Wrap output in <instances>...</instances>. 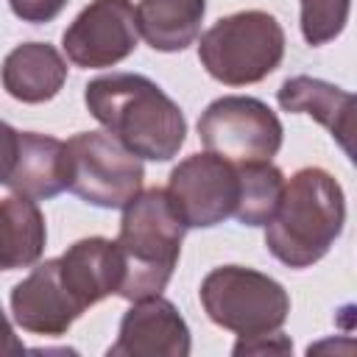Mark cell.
I'll use <instances>...</instances> for the list:
<instances>
[{"label":"cell","instance_id":"6da1fadb","mask_svg":"<svg viewBox=\"0 0 357 357\" xmlns=\"http://www.w3.org/2000/svg\"><path fill=\"white\" fill-rule=\"evenodd\" d=\"M86 112L134 156L170 162L187 139L181 106L142 73H106L84 86Z\"/></svg>","mask_w":357,"mask_h":357},{"label":"cell","instance_id":"7a4b0ae2","mask_svg":"<svg viewBox=\"0 0 357 357\" xmlns=\"http://www.w3.org/2000/svg\"><path fill=\"white\" fill-rule=\"evenodd\" d=\"M346 223V195L324 167H301L284 178L276 212L262 226L268 251L287 268H310L329 254Z\"/></svg>","mask_w":357,"mask_h":357},{"label":"cell","instance_id":"3957f363","mask_svg":"<svg viewBox=\"0 0 357 357\" xmlns=\"http://www.w3.org/2000/svg\"><path fill=\"white\" fill-rule=\"evenodd\" d=\"M184 231L187 226L162 187L139 190L123 206L120 234L114 240L123 257V284L117 296L126 301L159 296L178 265Z\"/></svg>","mask_w":357,"mask_h":357},{"label":"cell","instance_id":"277c9868","mask_svg":"<svg viewBox=\"0 0 357 357\" xmlns=\"http://www.w3.org/2000/svg\"><path fill=\"white\" fill-rule=\"evenodd\" d=\"M284 59V28L262 11H234L212 22L198 39L201 67L226 86H248L268 78Z\"/></svg>","mask_w":357,"mask_h":357},{"label":"cell","instance_id":"5b68a950","mask_svg":"<svg viewBox=\"0 0 357 357\" xmlns=\"http://www.w3.org/2000/svg\"><path fill=\"white\" fill-rule=\"evenodd\" d=\"M198 298L206 318L237 337L276 332L290 315L284 284L245 265L212 268L201 282Z\"/></svg>","mask_w":357,"mask_h":357},{"label":"cell","instance_id":"8992f818","mask_svg":"<svg viewBox=\"0 0 357 357\" xmlns=\"http://www.w3.org/2000/svg\"><path fill=\"white\" fill-rule=\"evenodd\" d=\"M67 190L98 209H123L145 181L142 159L109 131H78L64 142Z\"/></svg>","mask_w":357,"mask_h":357},{"label":"cell","instance_id":"52a82bcc","mask_svg":"<svg viewBox=\"0 0 357 357\" xmlns=\"http://www.w3.org/2000/svg\"><path fill=\"white\" fill-rule=\"evenodd\" d=\"M198 137L206 151L229 162H271L282 148L284 128L265 100L223 95L201 112Z\"/></svg>","mask_w":357,"mask_h":357},{"label":"cell","instance_id":"ba28073f","mask_svg":"<svg viewBox=\"0 0 357 357\" xmlns=\"http://www.w3.org/2000/svg\"><path fill=\"white\" fill-rule=\"evenodd\" d=\"M165 192L187 229H212L234 218L240 198L237 162L212 151L192 153L170 170Z\"/></svg>","mask_w":357,"mask_h":357},{"label":"cell","instance_id":"9c48e42d","mask_svg":"<svg viewBox=\"0 0 357 357\" xmlns=\"http://www.w3.org/2000/svg\"><path fill=\"white\" fill-rule=\"evenodd\" d=\"M139 42L131 0H89L67 25L61 47L75 67L103 70L126 61Z\"/></svg>","mask_w":357,"mask_h":357},{"label":"cell","instance_id":"30bf717a","mask_svg":"<svg viewBox=\"0 0 357 357\" xmlns=\"http://www.w3.org/2000/svg\"><path fill=\"white\" fill-rule=\"evenodd\" d=\"M8 304L14 324L22 332L42 337L64 335L86 312L67 290L59 271V257L31 265V273L11 287Z\"/></svg>","mask_w":357,"mask_h":357},{"label":"cell","instance_id":"8fae6325","mask_svg":"<svg viewBox=\"0 0 357 357\" xmlns=\"http://www.w3.org/2000/svg\"><path fill=\"white\" fill-rule=\"evenodd\" d=\"M192 349L190 326L178 307L159 296L131 301L120 318L117 340L109 346V357H187Z\"/></svg>","mask_w":357,"mask_h":357},{"label":"cell","instance_id":"7c38bea8","mask_svg":"<svg viewBox=\"0 0 357 357\" xmlns=\"http://www.w3.org/2000/svg\"><path fill=\"white\" fill-rule=\"evenodd\" d=\"M59 271L75 301L89 310L123 284V257L109 237H81L59 257Z\"/></svg>","mask_w":357,"mask_h":357},{"label":"cell","instance_id":"4fadbf2b","mask_svg":"<svg viewBox=\"0 0 357 357\" xmlns=\"http://www.w3.org/2000/svg\"><path fill=\"white\" fill-rule=\"evenodd\" d=\"M276 100L284 112L310 114L340 142L346 156L354 153V95L349 89L335 86L324 78L293 75L276 89Z\"/></svg>","mask_w":357,"mask_h":357},{"label":"cell","instance_id":"5bb4252c","mask_svg":"<svg viewBox=\"0 0 357 357\" xmlns=\"http://www.w3.org/2000/svg\"><path fill=\"white\" fill-rule=\"evenodd\" d=\"M3 89L20 103L53 100L67 81L64 56L47 42H22L3 59Z\"/></svg>","mask_w":357,"mask_h":357},{"label":"cell","instance_id":"9a60e30c","mask_svg":"<svg viewBox=\"0 0 357 357\" xmlns=\"http://www.w3.org/2000/svg\"><path fill=\"white\" fill-rule=\"evenodd\" d=\"M6 187L17 195L47 201L67 190V156L64 142L39 134V131H20L17 159L6 178Z\"/></svg>","mask_w":357,"mask_h":357},{"label":"cell","instance_id":"2e32d148","mask_svg":"<svg viewBox=\"0 0 357 357\" xmlns=\"http://www.w3.org/2000/svg\"><path fill=\"white\" fill-rule=\"evenodd\" d=\"M137 31L159 53H178L190 47L206 14V0H139Z\"/></svg>","mask_w":357,"mask_h":357},{"label":"cell","instance_id":"e0dca14e","mask_svg":"<svg viewBox=\"0 0 357 357\" xmlns=\"http://www.w3.org/2000/svg\"><path fill=\"white\" fill-rule=\"evenodd\" d=\"M47 243V223L33 198H0V273L31 268L42 259Z\"/></svg>","mask_w":357,"mask_h":357},{"label":"cell","instance_id":"ac0fdd59","mask_svg":"<svg viewBox=\"0 0 357 357\" xmlns=\"http://www.w3.org/2000/svg\"><path fill=\"white\" fill-rule=\"evenodd\" d=\"M237 176H240V198H237L234 220L251 229L265 226L282 198L284 173L273 162H240Z\"/></svg>","mask_w":357,"mask_h":357},{"label":"cell","instance_id":"d6986e66","mask_svg":"<svg viewBox=\"0 0 357 357\" xmlns=\"http://www.w3.org/2000/svg\"><path fill=\"white\" fill-rule=\"evenodd\" d=\"M298 28L304 42L312 47L337 39L351 11V0H298Z\"/></svg>","mask_w":357,"mask_h":357},{"label":"cell","instance_id":"ffe728a7","mask_svg":"<svg viewBox=\"0 0 357 357\" xmlns=\"http://www.w3.org/2000/svg\"><path fill=\"white\" fill-rule=\"evenodd\" d=\"M14 17H20L22 22H31V25H42V22H53L67 0H8Z\"/></svg>","mask_w":357,"mask_h":357},{"label":"cell","instance_id":"44dd1931","mask_svg":"<svg viewBox=\"0 0 357 357\" xmlns=\"http://www.w3.org/2000/svg\"><path fill=\"white\" fill-rule=\"evenodd\" d=\"M293 343L287 335H282L279 329L276 332H268V335H254V337H240L231 349V354H265V351H290Z\"/></svg>","mask_w":357,"mask_h":357},{"label":"cell","instance_id":"7402d4cb","mask_svg":"<svg viewBox=\"0 0 357 357\" xmlns=\"http://www.w3.org/2000/svg\"><path fill=\"white\" fill-rule=\"evenodd\" d=\"M17 142H20V131L11 128L6 120H0V184H6L14 159H17Z\"/></svg>","mask_w":357,"mask_h":357},{"label":"cell","instance_id":"603a6c76","mask_svg":"<svg viewBox=\"0 0 357 357\" xmlns=\"http://www.w3.org/2000/svg\"><path fill=\"white\" fill-rule=\"evenodd\" d=\"M22 351H25V343L17 337L8 315L0 307V354H22Z\"/></svg>","mask_w":357,"mask_h":357}]
</instances>
